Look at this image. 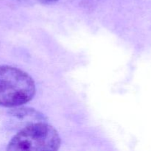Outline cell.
<instances>
[{"label": "cell", "instance_id": "1", "mask_svg": "<svg viewBox=\"0 0 151 151\" xmlns=\"http://www.w3.org/2000/svg\"><path fill=\"white\" fill-rule=\"evenodd\" d=\"M35 94L33 79L21 69L0 66V106L16 108L28 103Z\"/></svg>", "mask_w": 151, "mask_h": 151}, {"label": "cell", "instance_id": "2", "mask_svg": "<svg viewBox=\"0 0 151 151\" xmlns=\"http://www.w3.org/2000/svg\"><path fill=\"white\" fill-rule=\"evenodd\" d=\"M58 131L44 121L29 124L12 138L7 145L9 151H55L60 146Z\"/></svg>", "mask_w": 151, "mask_h": 151}, {"label": "cell", "instance_id": "3", "mask_svg": "<svg viewBox=\"0 0 151 151\" xmlns=\"http://www.w3.org/2000/svg\"><path fill=\"white\" fill-rule=\"evenodd\" d=\"M16 2L25 5H35V4H49L56 2L58 0H14Z\"/></svg>", "mask_w": 151, "mask_h": 151}, {"label": "cell", "instance_id": "4", "mask_svg": "<svg viewBox=\"0 0 151 151\" xmlns=\"http://www.w3.org/2000/svg\"><path fill=\"white\" fill-rule=\"evenodd\" d=\"M81 1H83L84 2V4H94V1H96V0H81Z\"/></svg>", "mask_w": 151, "mask_h": 151}]
</instances>
